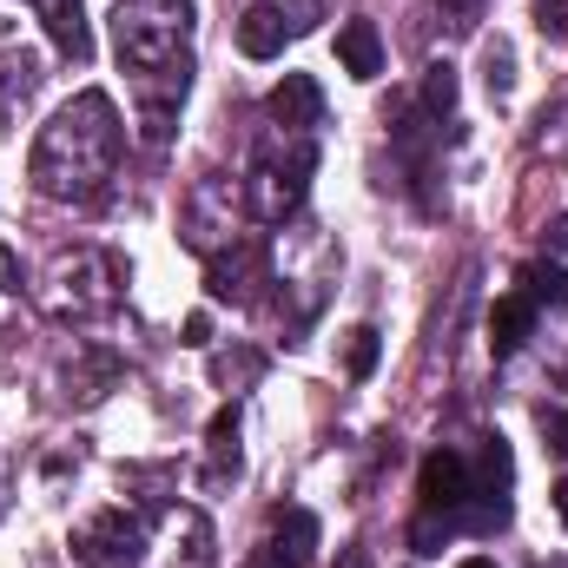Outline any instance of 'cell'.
<instances>
[{
	"label": "cell",
	"instance_id": "cell-18",
	"mask_svg": "<svg viewBox=\"0 0 568 568\" xmlns=\"http://www.w3.org/2000/svg\"><path fill=\"white\" fill-rule=\"evenodd\" d=\"M483 67H489V93H496V100H503V93H509V67H516V60H509V47H503V40H496V47H489V53H483Z\"/></svg>",
	"mask_w": 568,
	"mask_h": 568
},
{
	"label": "cell",
	"instance_id": "cell-13",
	"mask_svg": "<svg viewBox=\"0 0 568 568\" xmlns=\"http://www.w3.org/2000/svg\"><path fill=\"white\" fill-rule=\"evenodd\" d=\"M205 449H212V463H205V483H225V476H239V410H219L212 429H205Z\"/></svg>",
	"mask_w": 568,
	"mask_h": 568
},
{
	"label": "cell",
	"instance_id": "cell-19",
	"mask_svg": "<svg viewBox=\"0 0 568 568\" xmlns=\"http://www.w3.org/2000/svg\"><path fill=\"white\" fill-rule=\"evenodd\" d=\"M536 27L549 40H568V0H536Z\"/></svg>",
	"mask_w": 568,
	"mask_h": 568
},
{
	"label": "cell",
	"instance_id": "cell-5",
	"mask_svg": "<svg viewBox=\"0 0 568 568\" xmlns=\"http://www.w3.org/2000/svg\"><path fill=\"white\" fill-rule=\"evenodd\" d=\"M73 549H80L87 568H140L145 562V529H140V516L106 509V516H93V523L73 536Z\"/></svg>",
	"mask_w": 568,
	"mask_h": 568
},
{
	"label": "cell",
	"instance_id": "cell-4",
	"mask_svg": "<svg viewBox=\"0 0 568 568\" xmlns=\"http://www.w3.org/2000/svg\"><path fill=\"white\" fill-rule=\"evenodd\" d=\"M205 284H212L219 304H252L258 284H272V245L258 232H239L232 245L205 252Z\"/></svg>",
	"mask_w": 568,
	"mask_h": 568
},
{
	"label": "cell",
	"instance_id": "cell-26",
	"mask_svg": "<svg viewBox=\"0 0 568 568\" xmlns=\"http://www.w3.org/2000/svg\"><path fill=\"white\" fill-rule=\"evenodd\" d=\"M456 568H496V562H489V556H463Z\"/></svg>",
	"mask_w": 568,
	"mask_h": 568
},
{
	"label": "cell",
	"instance_id": "cell-3",
	"mask_svg": "<svg viewBox=\"0 0 568 568\" xmlns=\"http://www.w3.org/2000/svg\"><path fill=\"white\" fill-rule=\"evenodd\" d=\"M311 165H317L311 133H297L291 152H258V165H252L245 192H252V212H258L265 225H278V219H291V212L304 205V179H311Z\"/></svg>",
	"mask_w": 568,
	"mask_h": 568
},
{
	"label": "cell",
	"instance_id": "cell-10",
	"mask_svg": "<svg viewBox=\"0 0 568 568\" xmlns=\"http://www.w3.org/2000/svg\"><path fill=\"white\" fill-rule=\"evenodd\" d=\"M337 60H344L351 80H377V73H384V40H377V27H371V20H344V27H337Z\"/></svg>",
	"mask_w": 568,
	"mask_h": 568
},
{
	"label": "cell",
	"instance_id": "cell-15",
	"mask_svg": "<svg viewBox=\"0 0 568 568\" xmlns=\"http://www.w3.org/2000/svg\"><path fill=\"white\" fill-rule=\"evenodd\" d=\"M424 113L429 120H449V113H456V67H449V60H436L424 73Z\"/></svg>",
	"mask_w": 568,
	"mask_h": 568
},
{
	"label": "cell",
	"instance_id": "cell-20",
	"mask_svg": "<svg viewBox=\"0 0 568 568\" xmlns=\"http://www.w3.org/2000/svg\"><path fill=\"white\" fill-rule=\"evenodd\" d=\"M284 27H291V33H311V27H317V0H291V7H284Z\"/></svg>",
	"mask_w": 568,
	"mask_h": 568
},
{
	"label": "cell",
	"instance_id": "cell-12",
	"mask_svg": "<svg viewBox=\"0 0 568 568\" xmlns=\"http://www.w3.org/2000/svg\"><path fill=\"white\" fill-rule=\"evenodd\" d=\"M284 40H291L284 7H245L239 13V53L245 60H272V53H284Z\"/></svg>",
	"mask_w": 568,
	"mask_h": 568
},
{
	"label": "cell",
	"instance_id": "cell-14",
	"mask_svg": "<svg viewBox=\"0 0 568 568\" xmlns=\"http://www.w3.org/2000/svg\"><path fill=\"white\" fill-rule=\"evenodd\" d=\"M523 297H529V304H556V311H568V272L549 265V258L523 265Z\"/></svg>",
	"mask_w": 568,
	"mask_h": 568
},
{
	"label": "cell",
	"instance_id": "cell-23",
	"mask_svg": "<svg viewBox=\"0 0 568 568\" xmlns=\"http://www.w3.org/2000/svg\"><path fill=\"white\" fill-rule=\"evenodd\" d=\"M185 344H192V351H205V344H212V317H205V311H192V317H185Z\"/></svg>",
	"mask_w": 568,
	"mask_h": 568
},
{
	"label": "cell",
	"instance_id": "cell-25",
	"mask_svg": "<svg viewBox=\"0 0 568 568\" xmlns=\"http://www.w3.org/2000/svg\"><path fill=\"white\" fill-rule=\"evenodd\" d=\"M556 509H562V523H568V476L556 483Z\"/></svg>",
	"mask_w": 568,
	"mask_h": 568
},
{
	"label": "cell",
	"instance_id": "cell-22",
	"mask_svg": "<svg viewBox=\"0 0 568 568\" xmlns=\"http://www.w3.org/2000/svg\"><path fill=\"white\" fill-rule=\"evenodd\" d=\"M542 436H549V443L568 456V410H542Z\"/></svg>",
	"mask_w": 568,
	"mask_h": 568
},
{
	"label": "cell",
	"instance_id": "cell-8",
	"mask_svg": "<svg viewBox=\"0 0 568 568\" xmlns=\"http://www.w3.org/2000/svg\"><path fill=\"white\" fill-rule=\"evenodd\" d=\"M417 496H424V509H443V516L463 509V496H469V469H463L456 449H429L424 469H417Z\"/></svg>",
	"mask_w": 568,
	"mask_h": 568
},
{
	"label": "cell",
	"instance_id": "cell-21",
	"mask_svg": "<svg viewBox=\"0 0 568 568\" xmlns=\"http://www.w3.org/2000/svg\"><path fill=\"white\" fill-rule=\"evenodd\" d=\"M27 272H20V258H13V245H0V291H20Z\"/></svg>",
	"mask_w": 568,
	"mask_h": 568
},
{
	"label": "cell",
	"instance_id": "cell-11",
	"mask_svg": "<svg viewBox=\"0 0 568 568\" xmlns=\"http://www.w3.org/2000/svg\"><path fill=\"white\" fill-rule=\"evenodd\" d=\"M529 331H536V304L523 291L516 297H496V311H489V351L496 357H516L529 344Z\"/></svg>",
	"mask_w": 568,
	"mask_h": 568
},
{
	"label": "cell",
	"instance_id": "cell-16",
	"mask_svg": "<svg viewBox=\"0 0 568 568\" xmlns=\"http://www.w3.org/2000/svg\"><path fill=\"white\" fill-rule=\"evenodd\" d=\"M377 351H384V344H377V331H371V324H357V331H351V344H344V371H351V377H371V371H377Z\"/></svg>",
	"mask_w": 568,
	"mask_h": 568
},
{
	"label": "cell",
	"instance_id": "cell-6",
	"mask_svg": "<svg viewBox=\"0 0 568 568\" xmlns=\"http://www.w3.org/2000/svg\"><path fill=\"white\" fill-rule=\"evenodd\" d=\"M258 549H265L258 568H311V556H317V516L311 509H278V523H272V536Z\"/></svg>",
	"mask_w": 568,
	"mask_h": 568
},
{
	"label": "cell",
	"instance_id": "cell-9",
	"mask_svg": "<svg viewBox=\"0 0 568 568\" xmlns=\"http://www.w3.org/2000/svg\"><path fill=\"white\" fill-rule=\"evenodd\" d=\"M40 20H47V40L67 60H93V27H87V7L80 0H40Z\"/></svg>",
	"mask_w": 568,
	"mask_h": 568
},
{
	"label": "cell",
	"instance_id": "cell-1",
	"mask_svg": "<svg viewBox=\"0 0 568 568\" xmlns=\"http://www.w3.org/2000/svg\"><path fill=\"white\" fill-rule=\"evenodd\" d=\"M192 0H113V53L140 93L145 145H165L172 113L192 87Z\"/></svg>",
	"mask_w": 568,
	"mask_h": 568
},
{
	"label": "cell",
	"instance_id": "cell-24",
	"mask_svg": "<svg viewBox=\"0 0 568 568\" xmlns=\"http://www.w3.org/2000/svg\"><path fill=\"white\" fill-rule=\"evenodd\" d=\"M549 245H556V252H568V219H556V225H549Z\"/></svg>",
	"mask_w": 568,
	"mask_h": 568
},
{
	"label": "cell",
	"instance_id": "cell-2",
	"mask_svg": "<svg viewBox=\"0 0 568 568\" xmlns=\"http://www.w3.org/2000/svg\"><path fill=\"white\" fill-rule=\"evenodd\" d=\"M120 152H126V126L113 113L106 93H80L67 100L40 140H33V159H27V179L40 199H60V205H93L106 192V179L120 172Z\"/></svg>",
	"mask_w": 568,
	"mask_h": 568
},
{
	"label": "cell",
	"instance_id": "cell-7",
	"mask_svg": "<svg viewBox=\"0 0 568 568\" xmlns=\"http://www.w3.org/2000/svg\"><path fill=\"white\" fill-rule=\"evenodd\" d=\"M265 120H272L278 133H311V126L324 120L317 80H311V73H284L278 87H272V100H265Z\"/></svg>",
	"mask_w": 568,
	"mask_h": 568
},
{
	"label": "cell",
	"instance_id": "cell-17",
	"mask_svg": "<svg viewBox=\"0 0 568 568\" xmlns=\"http://www.w3.org/2000/svg\"><path fill=\"white\" fill-rule=\"evenodd\" d=\"M443 536H449V516H443V509H424V516L410 523V549H417V556H436Z\"/></svg>",
	"mask_w": 568,
	"mask_h": 568
}]
</instances>
